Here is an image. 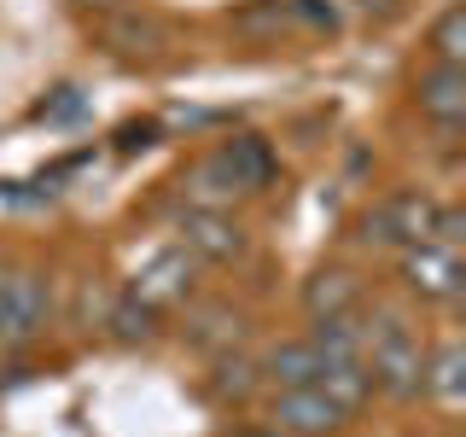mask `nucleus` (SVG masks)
Here are the masks:
<instances>
[{
	"mask_svg": "<svg viewBox=\"0 0 466 437\" xmlns=\"http://www.w3.org/2000/svg\"><path fill=\"white\" fill-rule=\"evenodd\" d=\"M361 368H368L373 391L390 402H414L420 397V361H426V339H420V327L408 320L402 310H390V303H373V310H361Z\"/></svg>",
	"mask_w": 466,
	"mask_h": 437,
	"instance_id": "f257e3e1",
	"label": "nucleus"
},
{
	"mask_svg": "<svg viewBox=\"0 0 466 437\" xmlns=\"http://www.w3.org/2000/svg\"><path fill=\"white\" fill-rule=\"evenodd\" d=\"M53 280L41 269H0V350H24L47 332Z\"/></svg>",
	"mask_w": 466,
	"mask_h": 437,
	"instance_id": "f03ea898",
	"label": "nucleus"
},
{
	"mask_svg": "<svg viewBox=\"0 0 466 437\" xmlns=\"http://www.w3.org/2000/svg\"><path fill=\"white\" fill-rule=\"evenodd\" d=\"M193 286H198V257L187 251L181 239H175V245L152 251V257L135 269V280H128V298H140L146 310L169 315V310H181V303L193 298Z\"/></svg>",
	"mask_w": 466,
	"mask_h": 437,
	"instance_id": "7ed1b4c3",
	"label": "nucleus"
},
{
	"mask_svg": "<svg viewBox=\"0 0 466 437\" xmlns=\"http://www.w3.org/2000/svg\"><path fill=\"white\" fill-rule=\"evenodd\" d=\"M397 274H402V291H408V298L443 303V310H455L461 291H466L461 251H443V245H402Z\"/></svg>",
	"mask_w": 466,
	"mask_h": 437,
	"instance_id": "20e7f679",
	"label": "nucleus"
},
{
	"mask_svg": "<svg viewBox=\"0 0 466 437\" xmlns=\"http://www.w3.org/2000/svg\"><path fill=\"white\" fill-rule=\"evenodd\" d=\"M414 111L426 117L431 128H443V135H461L466 123V65H437L426 58L414 76Z\"/></svg>",
	"mask_w": 466,
	"mask_h": 437,
	"instance_id": "39448f33",
	"label": "nucleus"
},
{
	"mask_svg": "<svg viewBox=\"0 0 466 437\" xmlns=\"http://www.w3.org/2000/svg\"><path fill=\"white\" fill-rule=\"evenodd\" d=\"M344 408L327 402L315 385H298V391H274L268 397V426L280 437H332L344 432Z\"/></svg>",
	"mask_w": 466,
	"mask_h": 437,
	"instance_id": "423d86ee",
	"label": "nucleus"
},
{
	"mask_svg": "<svg viewBox=\"0 0 466 437\" xmlns=\"http://www.w3.org/2000/svg\"><path fill=\"white\" fill-rule=\"evenodd\" d=\"M99 41H106L116 58H128V65H157V58H169V47H175V36H169L164 18H152V12H128V6L106 12Z\"/></svg>",
	"mask_w": 466,
	"mask_h": 437,
	"instance_id": "0eeeda50",
	"label": "nucleus"
},
{
	"mask_svg": "<svg viewBox=\"0 0 466 437\" xmlns=\"http://www.w3.org/2000/svg\"><path fill=\"white\" fill-rule=\"evenodd\" d=\"M181 245L198 262H239L251 251V233L233 222V210H198V204H187L181 210Z\"/></svg>",
	"mask_w": 466,
	"mask_h": 437,
	"instance_id": "6e6552de",
	"label": "nucleus"
},
{
	"mask_svg": "<svg viewBox=\"0 0 466 437\" xmlns=\"http://www.w3.org/2000/svg\"><path fill=\"white\" fill-rule=\"evenodd\" d=\"M420 397L437 402L443 414H461V402H466V344L461 339L426 344V361H420Z\"/></svg>",
	"mask_w": 466,
	"mask_h": 437,
	"instance_id": "1a4fd4ad",
	"label": "nucleus"
},
{
	"mask_svg": "<svg viewBox=\"0 0 466 437\" xmlns=\"http://www.w3.org/2000/svg\"><path fill=\"white\" fill-rule=\"evenodd\" d=\"M181 193H187V204H198V210H233V198H245V187H239V175H233V164L222 158V146H210V152L181 175Z\"/></svg>",
	"mask_w": 466,
	"mask_h": 437,
	"instance_id": "9d476101",
	"label": "nucleus"
},
{
	"mask_svg": "<svg viewBox=\"0 0 466 437\" xmlns=\"http://www.w3.org/2000/svg\"><path fill=\"white\" fill-rule=\"evenodd\" d=\"M257 373H262V385H268V391L315 385V373H320V350H315L309 339H280V344H268V356L257 361Z\"/></svg>",
	"mask_w": 466,
	"mask_h": 437,
	"instance_id": "9b49d317",
	"label": "nucleus"
},
{
	"mask_svg": "<svg viewBox=\"0 0 466 437\" xmlns=\"http://www.w3.org/2000/svg\"><path fill=\"white\" fill-rule=\"evenodd\" d=\"M361 310V280L350 269H315L303 280V315L320 320V315H350Z\"/></svg>",
	"mask_w": 466,
	"mask_h": 437,
	"instance_id": "f8f14e48",
	"label": "nucleus"
},
{
	"mask_svg": "<svg viewBox=\"0 0 466 437\" xmlns=\"http://www.w3.org/2000/svg\"><path fill=\"white\" fill-rule=\"evenodd\" d=\"M315 391H320L327 402H339L344 414H361V408H368V397H373V379H368V368H361V361H320Z\"/></svg>",
	"mask_w": 466,
	"mask_h": 437,
	"instance_id": "ddd939ff",
	"label": "nucleus"
},
{
	"mask_svg": "<svg viewBox=\"0 0 466 437\" xmlns=\"http://www.w3.org/2000/svg\"><path fill=\"white\" fill-rule=\"evenodd\" d=\"M222 158L233 164V175H239L245 193H268V181H274V146L262 140V135H233V140H222Z\"/></svg>",
	"mask_w": 466,
	"mask_h": 437,
	"instance_id": "4468645a",
	"label": "nucleus"
},
{
	"mask_svg": "<svg viewBox=\"0 0 466 437\" xmlns=\"http://www.w3.org/2000/svg\"><path fill=\"white\" fill-rule=\"evenodd\" d=\"M361 310H350V315H320L309 320V344L320 350V361H361Z\"/></svg>",
	"mask_w": 466,
	"mask_h": 437,
	"instance_id": "2eb2a0df",
	"label": "nucleus"
},
{
	"mask_svg": "<svg viewBox=\"0 0 466 437\" xmlns=\"http://www.w3.org/2000/svg\"><path fill=\"white\" fill-rule=\"evenodd\" d=\"M426 47H431L437 65H466V6L461 0H449V6L426 24Z\"/></svg>",
	"mask_w": 466,
	"mask_h": 437,
	"instance_id": "dca6fc26",
	"label": "nucleus"
},
{
	"mask_svg": "<svg viewBox=\"0 0 466 437\" xmlns=\"http://www.w3.org/2000/svg\"><path fill=\"white\" fill-rule=\"evenodd\" d=\"M157 320H164V315L146 310L140 298H128V291H123V298L111 303L106 327H111V339H116V344H152V339H157Z\"/></svg>",
	"mask_w": 466,
	"mask_h": 437,
	"instance_id": "f3484780",
	"label": "nucleus"
},
{
	"mask_svg": "<svg viewBox=\"0 0 466 437\" xmlns=\"http://www.w3.org/2000/svg\"><path fill=\"white\" fill-rule=\"evenodd\" d=\"M280 12H286V24H303L309 36H339L344 29L339 0H280Z\"/></svg>",
	"mask_w": 466,
	"mask_h": 437,
	"instance_id": "a211bd4d",
	"label": "nucleus"
},
{
	"mask_svg": "<svg viewBox=\"0 0 466 437\" xmlns=\"http://www.w3.org/2000/svg\"><path fill=\"white\" fill-rule=\"evenodd\" d=\"M257 385H262L257 361H245V356H222V368H216V397H222V402H245Z\"/></svg>",
	"mask_w": 466,
	"mask_h": 437,
	"instance_id": "6ab92c4d",
	"label": "nucleus"
},
{
	"mask_svg": "<svg viewBox=\"0 0 466 437\" xmlns=\"http://www.w3.org/2000/svg\"><path fill=\"white\" fill-rule=\"evenodd\" d=\"M157 140H164V128H157V123H128L123 135H116V152H152Z\"/></svg>",
	"mask_w": 466,
	"mask_h": 437,
	"instance_id": "aec40b11",
	"label": "nucleus"
},
{
	"mask_svg": "<svg viewBox=\"0 0 466 437\" xmlns=\"http://www.w3.org/2000/svg\"><path fill=\"white\" fill-rule=\"evenodd\" d=\"M58 94H65L58 106H41V117H47V123H65V117L82 111V94H76V87H58Z\"/></svg>",
	"mask_w": 466,
	"mask_h": 437,
	"instance_id": "412c9836",
	"label": "nucleus"
},
{
	"mask_svg": "<svg viewBox=\"0 0 466 437\" xmlns=\"http://www.w3.org/2000/svg\"><path fill=\"white\" fill-rule=\"evenodd\" d=\"M70 6H82V12H99V18H106V12H116L123 0H70Z\"/></svg>",
	"mask_w": 466,
	"mask_h": 437,
	"instance_id": "4be33fe9",
	"label": "nucleus"
}]
</instances>
